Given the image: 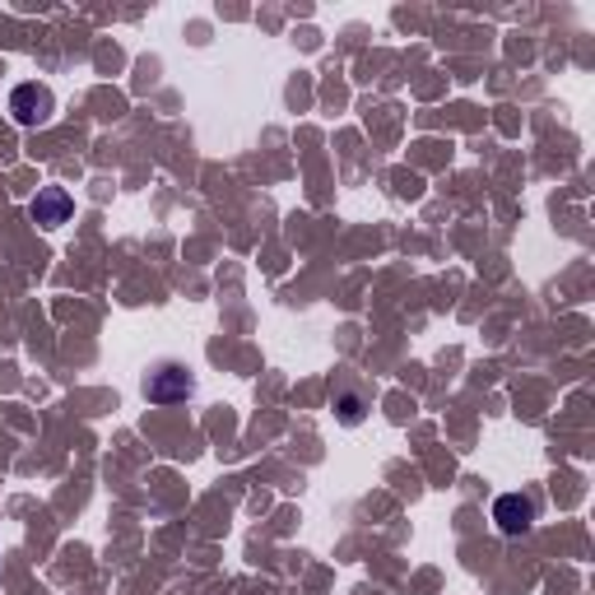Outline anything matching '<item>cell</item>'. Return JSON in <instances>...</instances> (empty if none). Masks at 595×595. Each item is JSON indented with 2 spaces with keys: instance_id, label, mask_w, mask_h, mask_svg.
<instances>
[{
  "instance_id": "obj_1",
  "label": "cell",
  "mask_w": 595,
  "mask_h": 595,
  "mask_svg": "<svg viewBox=\"0 0 595 595\" xmlns=\"http://www.w3.org/2000/svg\"><path fill=\"white\" fill-rule=\"evenodd\" d=\"M195 395V372L178 359H163L145 372V401L149 405H182Z\"/></svg>"
},
{
  "instance_id": "obj_4",
  "label": "cell",
  "mask_w": 595,
  "mask_h": 595,
  "mask_svg": "<svg viewBox=\"0 0 595 595\" xmlns=\"http://www.w3.org/2000/svg\"><path fill=\"white\" fill-rule=\"evenodd\" d=\"M493 521H498L502 535H525L535 525V502L525 493H502L493 502Z\"/></svg>"
},
{
  "instance_id": "obj_2",
  "label": "cell",
  "mask_w": 595,
  "mask_h": 595,
  "mask_svg": "<svg viewBox=\"0 0 595 595\" xmlns=\"http://www.w3.org/2000/svg\"><path fill=\"white\" fill-rule=\"evenodd\" d=\"M10 113L19 126H47L52 113H56V98L47 84H19V89L10 94Z\"/></svg>"
},
{
  "instance_id": "obj_3",
  "label": "cell",
  "mask_w": 595,
  "mask_h": 595,
  "mask_svg": "<svg viewBox=\"0 0 595 595\" xmlns=\"http://www.w3.org/2000/svg\"><path fill=\"white\" fill-rule=\"evenodd\" d=\"M29 214H33V224H38V229H47V233H52V229H61V224H71L75 201H71V191H65V187H38Z\"/></svg>"
},
{
  "instance_id": "obj_5",
  "label": "cell",
  "mask_w": 595,
  "mask_h": 595,
  "mask_svg": "<svg viewBox=\"0 0 595 595\" xmlns=\"http://www.w3.org/2000/svg\"><path fill=\"white\" fill-rule=\"evenodd\" d=\"M336 414H340L344 428H359L363 418H368V401H363L359 391H340V395H336Z\"/></svg>"
}]
</instances>
